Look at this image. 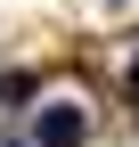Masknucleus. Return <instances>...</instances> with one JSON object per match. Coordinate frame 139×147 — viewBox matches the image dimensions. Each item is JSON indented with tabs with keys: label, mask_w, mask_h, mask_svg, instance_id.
Segmentation results:
<instances>
[{
	"label": "nucleus",
	"mask_w": 139,
	"mask_h": 147,
	"mask_svg": "<svg viewBox=\"0 0 139 147\" xmlns=\"http://www.w3.org/2000/svg\"><path fill=\"white\" fill-rule=\"evenodd\" d=\"M82 106H41V123H33V147H82Z\"/></svg>",
	"instance_id": "f257e3e1"
},
{
	"label": "nucleus",
	"mask_w": 139,
	"mask_h": 147,
	"mask_svg": "<svg viewBox=\"0 0 139 147\" xmlns=\"http://www.w3.org/2000/svg\"><path fill=\"white\" fill-rule=\"evenodd\" d=\"M33 98V74H0V106H25Z\"/></svg>",
	"instance_id": "f03ea898"
}]
</instances>
